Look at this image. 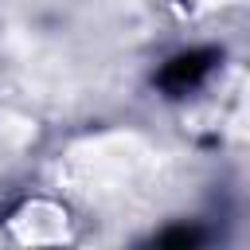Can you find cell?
Wrapping results in <instances>:
<instances>
[{"instance_id":"6da1fadb","label":"cell","mask_w":250,"mask_h":250,"mask_svg":"<svg viewBox=\"0 0 250 250\" xmlns=\"http://www.w3.org/2000/svg\"><path fill=\"white\" fill-rule=\"evenodd\" d=\"M215 51H188V55H176L172 62H164V70L156 74V82L164 86V90H172V94H180V90H188V86H195L211 66H215Z\"/></svg>"},{"instance_id":"7a4b0ae2","label":"cell","mask_w":250,"mask_h":250,"mask_svg":"<svg viewBox=\"0 0 250 250\" xmlns=\"http://www.w3.org/2000/svg\"><path fill=\"white\" fill-rule=\"evenodd\" d=\"M160 242H164V246H195V242H199V230H188V227H180V230H168V234H160Z\"/></svg>"}]
</instances>
